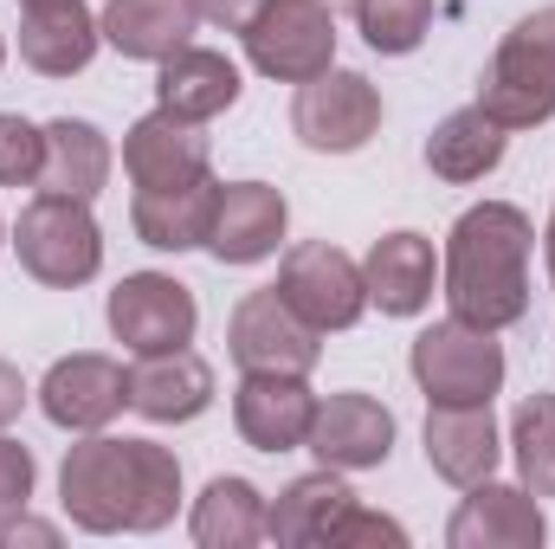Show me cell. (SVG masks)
Masks as SVG:
<instances>
[{"mask_svg": "<svg viewBox=\"0 0 555 549\" xmlns=\"http://www.w3.org/2000/svg\"><path fill=\"white\" fill-rule=\"evenodd\" d=\"M310 420H317V395L304 375H272V369H246L240 395H233V426L246 446L259 452H291L310 439Z\"/></svg>", "mask_w": 555, "mask_h": 549, "instance_id": "14", "label": "cell"}, {"mask_svg": "<svg viewBox=\"0 0 555 549\" xmlns=\"http://www.w3.org/2000/svg\"><path fill=\"white\" fill-rule=\"evenodd\" d=\"M240 104V65L227 52H207V46H181L175 59H162V78H155V111L168 117H188V124H207L220 111Z\"/></svg>", "mask_w": 555, "mask_h": 549, "instance_id": "19", "label": "cell"}, {"mask_svg": "<svg viewBox=\"0 0 555 549\" xmlns=\"http://www.w3.org/2000/svg\"><path fill=\"white\" fill-rule=\"evenodd\" d=\"M362 284H369V304H382V317H420L433 304V240H420V233L375 240Z\"/></svg>", "mask_w": 555, "mask_h": 549, "instance_id": "24", "label": "cell"}, {"mask_svg": "<svg viewBox=\"0 0 555 549\" xmlns=\"http://www.w3.org/2000/svg\"><path fill=\"white\" fill-rule=\"evenodd\" d=\"M284 227H291V207H284L278 188H266V181H227L220 201H214L207 253L220 266H259V259L278 253Z\"/></svg>", "mask_w": 555, "mask_h": 549, "instance_id": "13", "label": "cell"}, {"mask_svg": "<svg viewBox=\"0 0 555 549\" xmlns=\"http://www.w3.org/2000/svg\"><path fill=\"white\" fill-rule=\"evenodd\" d=\"M543 259H550V272H555V220H550V233H543Z\"/></svg>", "mask_w": 555, "mask_h": 549, "instance_id": "36", "label": "cell"}, {"mask_svg": "<svg viewBox=\"0 0 555 549\" xmlns=\"http://www.w3.org/2000/svg\"><path fill=\"white\" fill-rule=\"evenodd\" d=\"M0 544H7V549H20V544H59V531H52V524H33V518L20 511V518H7V524H0Z\"/></svg>", "mask_w": 555, "mask_h": 549, "instance_id": "34", "label": "cell"}, {"mask_svg": "<svg viewBox=\"0 0 555 549\" xmlns=\"http://www.w3.org/2000/svg\"><path fill=\"white\" fill-rule=\"evenodd\" d=\"M227 349H233L240 369H272V375H310L317 356H323L317 330L278 297V284L240 297V310L227 323Z\"/></svg>", "mask_w": 555, "mask_h": 549, "instance_id": "9", "label": "cell"}, {"mask_svg": "<svg viewBox=\"0 0 555 549\" xmlns=\"http://www.w3.org/2000/svg\"><path fill=\"white\" fill-rule=\"evenodd\" d=\"M0 59H7V39H0Z\"/></svg>", "mask_w": 555, "mask_h": 549, "instance_id": "38", "label": "cell"}, {"mask_svg": "<svg viewBox=\"0 0 555 549\" xmlns=\"http://www.w3.org/2000/svg\"><path fill=\"white\" fill-rule=\"evenodd\" d=\"M26 408V382H20V369L13 362H0V426H13Z\"/></svg>", "mask_w": 555, "mask_h": 549, "instance_id": "35", "label": "cell"}, {"mask_svg": "<svg viewBox=\"0 0 555 549\" xmlns=\"http://www.w3.org/2000/svg\"><path fill=\"white\" fill-rule=\"evenodd\" d=\"M266 537V498L246 478H214L194 498V544L201 549H253Z\"/></svg>", "mask_w": 555, "mask_h": 549, "instance_id": "27", "label": "cell"}, {"mask_svg": "<svg viewBox=\"0 0 555 549\" xmlns=\"http://www.w3.org/2000/svg\"><path fill=\"white\" fill-rule=\"evenodd\" d=\"M530 253L537 227L511 201H478L459 214L446 240V304L459 323L478 330H511L530 310Z\"/></svg>", "mask_w": 555, "mask_h": 549, "instance_id": "2", "label": "cell"}, {"mask_svg": "<svg viewBox=\"0 0 555 549\" xmlns=\"http://www.w3.org/2000/svg\"><path fill=\"white\" fill-rule=\"evenodd\" d=\"M349 505H356V491L336 478V465L304 472V478H291L272 505H266V537H272V544H284V549L323 544V537H330V524H336Z\"/></svg>", "mask_w": 555, "mask_h": 549, "instance_id": "23", "label": "cell"}, {"mask_svg": "<svg viewBox=\"0 0 555 549\" xmlns=\"http://www.w3.org/2000/svg\"><path fill=\"white\" fill-rule=\"evenodd\" d=\"M111 181V142L85 117H52L46 124V168H39V194H72V201H98Z\"/></svg>", "mask_w": 555, "mask_h": 549, "instance_id": "22", "label": "cell"}, {"mask_svg": "<svg viewBox=\"0 0 555 549\" xmlns=\"http://www.w3.org/2000/svg\"><path fill=\"white\" fill-rule=\"evenodd\" d=\"M98 13L85 0H20V59L46 78H72L98 59Z\"/></svg>", "mask_w": 555, "mask_h": 549, "instance_id": "17", "label": "cell"}, {"mask_svg": "<svg viewBox=\"0 0 555 549\" xmlns=\"http://www.w3.org/2000/svg\"><path fill=\"white\" fill-rule=\"evenodd\" d=\"M291 130L304 137V149L317 155H349L382 130V91L362 72H317L310 85H297L291 104Z\"/></svg>", "mask_w": 555, "mask_h": 549, "instance_id": "8", "label": "cell"}, {"mask_svg": "<svg viewBox=\"0 0 555 549\" xmlns=\"http://www.w3.org/2000/svg\"><path fill=\"white\" fill-rule=\"evenodd\" d=\"M349 13H356L362 39L388 59L414 52L426 39V26H433V0H349Z\"/></svg>", "mask_w": 555, "mask_h": 549, "instance_id": "29", "label": "cell"}, {"mask_svg": "<svg viewBox=\"0 0 555 549\" xmlns=\"http://www.w3.org/2000/svg\"><path fill=\"white\" fill-rule=\"evenodd\" d=\"M194 291L168 272H130L111 291V330L124 349L137 356H162V349H188L194 343Z\"/></svg>", "mask_w": 555, "mask_h": 549, "instance_id": "10", "label": "cell"}, {"mask_svg": "<svg viewBox=\"0 0 555 549\" xmlns=\"http://www.w3.org/2000/svg\"><path fill=\"white\" fill-rule=\"evenodd\" d=\"M214 201H220L214 175L194 181V188H155V194H137L130 227H137L142 246H155V253H188V246H207Z\"/></svg>", "mask_w": 555, "mask_h": 549, "instance_id": "25", "label": "cell"}, {"mask_svg": "<svg viewBox=\"0 0 555 549\" xmlns=\"http://www.w3.org/2000/svg\"><path fill=\"white\" fill-rule=\"evenodd\" d=\"M511 446H517V472L537 498H555V395H530L511 420Z\"/></svg>", "mask_w": 555, "mask_h": 549, "instance_id": "28", "label": "cell"}, {"mask_svg": "<svg viewBox=\"0 0 555 549\" xmlns=\"http://www.w3.org/2000/svg\"><path fill=\"white\" fill-rule=\"evenodd\" d=\"M39 168H46V130L0 111V188H39Z\"/></svg>", "mask_w": 555, "mask_h": 549, "instance_id": "30", "label": "cell"}, {"mask_svg": "<svg viewBox=\"0 0 555 549\" xmlns=\"http://www.w3.org/2000/svg\"><path fill=\"white\" fill-rule=\"evenodd\" d=\"M498 420L485 408H433L426 413V465L452 485H478L498 472Z\"/></svg>", "mask_w": 555, "mask_h": 549, "instance_id": "21", "label": "cell"}, {"mask_svg": "<svg viewBox=\"0 0 555 549\" xmlns=\"http://www.w3.org/2000/svg\"><path fill=\"white\" fill-rule=\"evenodd\" d=\"M13 253L20 266L39 278V284H91L104 266V233L91 220V201H72V194H39L20 207V227H13Z\"/></svg>", "mask_w": 555, "mask_h": 549, "instance_id": "4", "label": "cell"}, {"mask_svg": "<svg viewBox=\"0 0 555 549\" xmlns=\"http://www.w3.org/2000/svg\"><path fill=\"white\" fill-rule=\"evenodd\" d=\"M543 537H550V524L537 511V491L530 485H498V478L465 485V505L446 524L452 549H537Z\"/></svg>", "mask_w": 555, "mask_h": 549, "instance_id": "12", "label": "cell"}, {"mask_svg": "<svg viewBox=\"0 0 555 549\" xmlns=\"http://www.w3.org/2000/svg\"><path fill=\"white\" fill-rule=\"evenodd\" d=\"M330 549H356V544H388V549H408V531L395 524V518H382V511H369V505H349L336 524H330Z\"/></svg>", "mask_w": 555, "mask_h": 549, "instance_id": "31", "label": "cell"}, {"mask_svg": "<svg viewBox=\"0 0 555 549\" xmlns=\"http://www.w3.org/2000/svg\"><path fill=\"white\" fill-rule=\"evenodd\" d=\"M504 124L491 117V111H478V104H465V111H452L433 137H426V168L439 175V181H485L498 162H504Z\"/></svg>", "mask_w": 555, "mask_h": 549, "instance_id": "26", "label": "cell"}, {"mask_svg": "<svg viewBox=\"0 0 555 549\" xmlns=\"http://www.w3.org/2000/svg\"><path fill=\"white\" fill-rule=\"evenodd\" d=\"M304 446L336 472H369V465H382L395 452V413L375 395H330V401H317V420H310Z\"/></svg>", "mask_w": 555, "mask_h": 549, "instance_id": "15", "label": "cell"}, {"mask_svg": "<svg viewBox=\"0 0 555 549\" xmlns=\"http://www.w3.org/2000/svg\"><path fill=\"white\" fill-rule=\"evenodd\" d=\"M33 478H39V472H33V452H26L20 439H0V524L26 511Z\"/></svg>", "mask_w": 555, "mask_h": 549, "instance_id": "32", "label": "cell"}, {"mask_svg": "<svg viewBox=\"0 0 555 549\" xmlns=\"http://www.w3.org/2000/svg\"><path fill=\"white\" fill-rule=\"evenodd\" d=\"M104 39L124 52V59H175L181 46H194V26H201V0H104L98 13Z\"/></svg>", "mask_w": 555, "mask_h": 549, "instance_id": "20", "label": "cell"}, {"mask_svg": "<svg viewBox=\"0 0 555 549\" xmlns=\"http://www.w3.org/2000/svg\"><path fill=\"white\" fill-rule=\"evenodd\" d=\"M39 408L65 433H98V426H111L117 413L130 408V369H117L111 356H91V349L65 356V362L46 369Z\"/></svg>", "mask_w": 555, "mask_h": 549, "instance_id": "11", "label": "cell"}, {"mask_svg": "<svg viewBox=\"0 0 555 549\" xmlns=\"http://www.w3.org/2000/svg\"><path fill=\"white\" fill-rule=\"evenodd\" d=\"M65 518L91 537L117 531H162L181 505V459L155 439H111L91 433L59 465Z\"/></svg>", "mask_w": 555, "mask_h": 549, "instance_id": "1", "label": "cell"}, {"mask_svg": "<svg viewBox=\"0 0 555 549\" xmlns=\"http://www.w3.org/2000/svg\"><path fill=\"white\" fill-rule=\"evenodd\" d=\"M259 7H266V0H201V13H207V20H220L227 33H246Z\"/></svg>", "mask_w": 555, "mask_h": 549, "instance_id": "33", "label": "cell"}, {"mask_svg": "<svg viewBox=\"0 0 555 549\" xmlns=\"http://www.w3.org/2000/svg\"><path fill=\"white\" fill-rule=\"evenodd\" d=\"M0 246H7V220H0Z\"/></svg>", "mask_w": 555, "mask_h": 549, "instance_id": "37", "label": "cell"}, {"mask_svg": "<svg viewBox=\"0 0 555 549\" xmlns=\"http://www.w3.org/2000/svg\"><path fill=\"white\" fill-rule=\"evenodd\" d=\"M478 111H491L504 130H537L555 117V7L524 13L498 39L478 78Z\"/></svg>", "mask_w": 555, "mask_h": 549, "instance_id": "3", "label": "cell"}, {"mask_svg": "<svg viewBox=\"0 0 555 549\" xmlns=\"http://www.w3.org/2000/svg\"><path fill=\"white\" fill-rule=\"evenodd\" d=\"M414 382L433 408H485L498 388H504V349H498V330H478V323H433L414 336Z\"/></svg>", "mask_w": 555, "mask_h": 549, "instance_id": "5", "label": "cell"}, {"mask_svg": "<svg viewBox=\"0 0 555 549\" xmlns=\"http://www.w3.org/2000/svg\"><path fill=\"white\" fill-rule=\"evenodd\" d=\"M278 297H284L317 336L349 330V323L369 310L362 266H356L343 246H330V240H304V246L284 253V266H278Z\"/></svg>", "mask_w": 555, "mask_h": 549, "instance_id": "7", "label": "cell"}, {"mask_svg": "<svg viewBox=\"0 0 555 549\" xmlns=\"http://www.w3.org/2000/svg\"><path fill=\"white\" fill-rule=\"evenodd\" d=\"M550 284H555V272H550Z\"/></svg>", "mask_w": 555, "mask_h": 549, "instance_id": "39", "label": "cell"}, {"mask_svg": "<svg viewBox=\"0 0 555 549\" xmlns=\"http://www.w3.org/2000/svg\"><path fill=\"white\" fill-rule=\"evenodd\" d=\"M130 408L155 426H181L214 408V369L194 349H162L130 369Z\"/></svg>", "mask_w": 555, "mask_h": 549, "instance_id": "18", "label": "cell"}, {"mask_svg": "<svg viewBox=\"0 0 555 549\" xmlns=\"http://www.w3.org/2000/svg\"><path fill=\"white\" fill-rule=\"evenodd\" d=\"M240 39H246L253 65L278 85H310L317 72L336 65V13H330V0H266Z\"/></svg>", "mask_w": 555, "mask_h": 549, "instance_id": "6", "label": "cell"}, {"mask_svg": "<svg viewBox=\"0 0 555 549\" xmlns=\"http://www.w3.org/2000/svg\"><path fill=\"white\" fill-rule=\"evenodd\" d=\"M124 175L137 181V194L207 181V137H201V124L168 117V111H149L137 130L124 137Z\"/></svg>", "mask_w": 555, "mask_h": 549, "instance_id": "16", "label": "cell"}]
</instances>
